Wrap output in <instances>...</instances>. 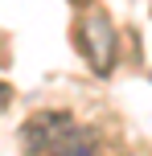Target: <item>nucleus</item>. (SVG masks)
I'll return each mask as SVG.
<instances>
[{
    "label": "nucleus",
    "mask_w": 152,
    "mask_h": 156,
    "mask_svg": "<svg viewBox=\"0 0 152 156\" xmlns=\"http://www.w3.org/2000/svg\"><path fill=\"white\" fill-rule=\"evenodd\" d=\"M70 4H78V8H87V4H95V0H70Z\"/></svg>",
    "instance_id": "5"
},
{
    "label": "nucleus",
    "mask_w": 152,
    "mask_h": 156,
    "mask_svg": "<svg viewBox=\"0 0 152 156\" xmlns=\"http://www.w3.org/2000/svg\"><path fill=\"white\" fill-rule=\"evenodd\" d=\"M95 148H99V144H95V132H90V127H82V123H74L70 136L58 144L54 156H95Z\"/></svg>",
    "instance_id": "3"
},
{
    "label": "nucleus",
    "mask_w": 152,
    "mask_h": 156,
    "mask_svg": "<svg viewBox=\"0 0 152 156\" xmlns=\"http://www.w3.org/2000/svg\"><path fill=\"white\" fill-rule=\"evenodd\" d=\"M74 123H78V119H74L70 111H33L21 123V148L29 156H54L58 144L70 136Z\"/></svg>",
    "instance_id": "1"
},
{
    "label": "nucleus",
    "mask_w": 152,
    "mask_h": 156,
    "mask_svg": "<svg viewBox=\"0 0 152 156\" xmlns=\"http://www.w3.org/2000/svg\"><path fill=\"white\" fill-rule=\"evenodd\" d=\"M8 103H12V86H8V82H0V115L8 111Z\"/></svg>",
    "instance_id": "4"
},
{
    "label": "nucleus",
    "mask_w": 152,
    "mask_h": 156,
    "mask_svg": "<svg viewBox=\"0 0 152 156\" xmlns=\"http://www.w3.org/2000/svg\"><path fill=\"white\" fill-rule=\"evenodd\" d=\"M78 45H82L87 66L99 78H107L115 70V29H111V21L103 12H87L78 21Z\"/></svg>",
    "instance_id": "2"
}]
</instances>
